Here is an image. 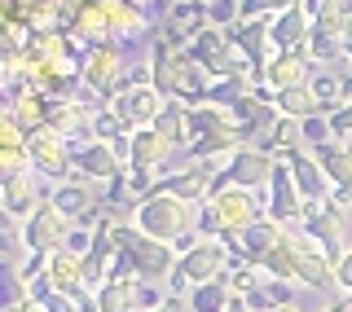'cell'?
Masks as SVG:
<instances>
[{"label": "cell", "instance_id": "6da1fadb", "mask_svg": "<svg viewBox=\"0 0 352 312\" xmlns=\"http://www.w3.org/2000/svg\"><path fill=\"white\" fill-rule=\"evenodd\" d=\"M150 84L168 102H185V106H203L207 93H212V75L190 58V49H176L168 40H154L150 49Z\"/></svg>", "mask_w": 352, "mask_h": 312}, {"label": "cell", "instance_id": "7a4b0ae2", "mask_svg": "<svg viewBox=\"0 0 352 312\" xmlns=\"http://www.w3.org/2000/svg\"><path fill=\"white\" fill-rule=\"evenodd\" d=\"M264 216V189H216L198 207V238H229Z\"/></svg>", "mask_w": 352, "mask_h": 312}, {"label": "cell", "instance_id": "3957f363", "mask_svg": "<svg viewBox=\"0 0 352 312\" xmlns=\"http://www.w3.org/2000/svg\"><path fill=\"white\" fill-rule=\"evenodd\" d=\"M132 225L141 233H150V238L176 247V242H185V238L198 233V207L185 203V198H176V194H150L132 211Z\"/></svg>", "mask_w": 352, "mask_h": 312}, {"label": "cell", "instance_id": "277c9868", "mask_svg": "<svg viewBox=\"0 0 352 312\" xmlns=\"http://www.w3.org/2000/svg\"><path fill=\"white\" fill-rule=\"evenodd\" d=\"M229 269H234V260H229L225 242H220V238H198L194 247L181 255L176 273L168 277V295L181 299V295H190L194 286H207V282H220V277H229Z\"/></svg>", "mask_w": 352, "mask_h": 312}, {"label": "cell", "instance_id": "5b68a950", "mask_svg": "<svg viewBox=\"0 0 352 312\" xmlns=\"http://www.w3.org/2000/svg\"><path fill=\"white\" fill-rule=\"evenodd\" d=\"M119 260H124L132 269V277H141V282H168L176 273V264H181L172 242L150 238V233H141L137 225L119 229Z\"/></svg>", "mask_w": 352, "mask_h": 312}, {"label": "cell", "instance_id": "8992f818", "mask_svg": "<svg viewBox=\"0 0 352 312\" xmlns=\"http://www.w3.org/2000/svg\"><path fill=\"white\" fill-rule=\"evenodd\" d=\"M31 172L44 176V181H53V185H62V181H71L75 176V141H66L62 132H53L49 124L31 132Z\"/></svg>", "mask_w": 352, "mask_h": 312}, {"label": "cell", "instance_id": "52a82bcc", "mask_svg": "<svg viewBox=\"0 0 352 312\" xmlns=\"http://www.w3.org/2000/svg\"><path fill=\"white\" fill-rule=\"evenodd\" d=\"M71 229H75V220H66L62 211L53 207L49 198H44V203L18 225V238H22V247H27V251L53 255V251H66V242H71Z\"/></svg>", "mask_w": 352, "mask_h": 312}, {"label": "cell", "instance_id": "ba28073f", "mask_svg": "<svg viewBox=\"0 0 352 312\" xmlns=\"http://www.w3.org/2000/svg\"><path fill=\"white\" fill-rule=\"evenodd\" d=\"M124 75H128V58H124V44H119V40L88 49L84 62H80L84 88H88V93H97L102 102H110V97H115V88H119V80H124Z\"/></svg>", "mask_w": 352, "mask_h": 312}, {"label": "cell", "instance_id": "9c48e42d", "mask_svg": "<svg viewBox=\"0 0 352 312\" xmlns=\"http://www.w3.org/2000/svg\"><path fill=\"white\" fill-rule=\"evenodd\" d=\"M172 295H163L154 282H141V277H119V282H106L102 291L93 295L97 312H154L163 308Z\"/></svg>", "mask_w": 352, "mask_h": 312}, {"label": "cell", "instance_id": "30bf717a", "mask_svg": "<svg viewBox=\"0 0 352 312\" xmlns=\"http://www.w3.org/2000/svg\"><path fill=\"white\" fill-rule=\"evenodd\" d=\"M273 172H278V159L260 146H242L234 159L225 163V172L216 176V189H269ZM212 189V194H216Z\"/></svg>", "mask_w": 352, "mask_h": 312}, {"label": "cell", "instance_id": "8fae6325", "mask_svg": "<svg viewBox=\"0 0 352 312\" xmlns=\"http://www.w3.org/2000/svg\"><path fill=\"white\" fill-rule=\"evenodd\" d=\"M304 203H308V198L300 194V185H295L291 167L278 163V172H273L269 189H264V216L278 220L282 229H300V220H304Z\"/></svg>", "mask_w": 352, "mask_h": 312}, {"label": "cell", "instance_id": "7c38bea8", "mask_svg": "<svg viewBox=\"0 0 352 312\" xmlns=\"http://www.w3.org/2000/svg\"><path fill=\"white\" fill-rule=\"evenodd\" d=\"M207 5L203 0H168V9L159 14V40L176 44V49H190L198 31H207Z\"/></svg>", "mask_w": 352, "mask_h": 312}, {"label": "cell", "instance_id": "4fadbf2b", "mask_svg": "<svg viewBox=\"0 0 352 312\" xmlns=\"http://www.w3.org/2000/svg\"><path fill=\"white\" fill-rule=\"evenodd\" d=\"M110 102H115V110H119V119H124L128 132H141V128H154V119L163 115L168 97H163L154 84H128V88H119Z\"/></svg>", "mask_w": 352, "mask_h": 312}, {"label": "cell", "instance_id": "5bb4252c", "mask_svg": "<svg viewBox=\"0 0 352 312\" xmlns=\"http://www.w3.org/2000/svg\"><path fill=\"white\" fill-rule=\"evenodd\" d=\"M102 198H106V189H97L93 181H84V176H71V181H62V185H53L49 189V203L62 211L66 220H75V225H97V207H102Z\"/></svg>", "mask_w": 352, "mask_h": 312}, {"label": "cell", "instance_id": "9a60e30c", "mask_svg": "<svg viewBox=\"0 0 352 312\" xmlns=\"http://www.w3.org/2000/svg\"><path fill=\"white\" fill-rule=\"evenodd\" d=\"M176 154H181V150H176L159 128H141V132H132L128 167H132V172H146V176H163L172 167Z\"/></svg>", "mask_w": 352, "mask_h": 312}, {"label": "cell", "instance_id": "2e32d148", "mask_svg": "<svg viewBox=\"0 0 352 312\" xmlns=\"http://www.w3.org/2000/svg\"><path fill=\"white\" fill-rule=\"evenodd\" d=\"M273 159L291 167V176H295V185H300V194H304V198H330V194H335V185H330L326 167L317 163V154L308 150V146H291V150H278Z\"/></svg>", "mask_w": 352, "mask_h": 312}, {"label": "cell", "instance_id": "e0dca14e", "mask_svg": "<svg viewBox=\"0 0 352 312\" xmlns=\"http://www.w3.org/2000/svg\"><path fill=\"white\" fill-rule=\"evenodd\" d=\"M124 167L128 163L110 150V141H84V146H75V176H84L93 185H110L115 176H124Z\"/></svg>", "mask_w": 352, "mask_h": 312}, {"label": "cell", "instance_id": "ac0fdd59", "mask_svg": "<svg viewBox=\"0 0 352 312\" xmlns=\"http://www.w3.org/2000/svg\"><path fill=\"white\" fill-rule=\"evenodd\" d=\"M317 80V62L308 49H286V53H273L269 62V88H278V93H286V88H308Z\"/></svg>", "mask_w": 352, "mask_h": 312}, {"label": "cell", "instance_id": "d6986e66", "mask_svg": "<svg viewBox=\"0 0 352 312\" xmlns=\"http://www.w3.org/2000/svg\"><path fill=\"white\" fill-rule=\"evenodd\" d=\"M0 198H5V211L22 225V220H27L31 211H36L44 198H49V189H40V185H36V172L27 167V172L5 176V194H0Z\"/></svg>", "mask_w": 352, "mask_h": 312}, {"label": "cell", "instance_id": "ffe728a7", "mask_svg": "<svg viewBox=\"0 0 352 312\" xmlns=\"http://www.w3.org/2000/svg\"><path fill=\"white\" fill-rule=\"evenodd\" d=\"M308 36H313V18L304 9H286V14L269 18V40L273 49L286 53V49H308Z\"/></svg>", "mask_w": 352, "mask_h": 312}, {"label": "cell", "instance_id": "44dd1931", "mask_svg": "<svg viewBox=\"0 0 352 312\" xmlns=\"http://www.w3.org/2000/svg\"><path fill=\"white\" fill-rule=\"evenodd\" d=\"M317 163L326 167L330 185L339 189V194H352V137L348 141H326V146H317Z\"/></svg>", "mask_w": 352, "mask_h": 312}, {"label": "cell", "instance_id": "7402d4cb", "mask_svg": "<svg viewBox=\"0 0 352 312\" xmlns=\"http://www.w3.org/2000/svg\"><path fill=\"white\" fill-rule=\"evenodd\" d=\"M154 128H159L176 150H190V106H185V102H168L163 115L154 119Z\"/></svg>", "mask_w": 352, "mask_h": 312}, {"label": "cell", "instance_id": "603a6c76", "mask_svg": "<svg viewBox=\"0 0 352 312\" xmlns=\"http://www.w3.org/2000/svg\"><path fill=\"white\" fill-rule=\"evenodd\" d=\"M185 304H190V312H229V304H234L229 277H220V282H207V286H194V291L185 295Z\"/></svg>", "mask_w": 352, "mask_h": 312}, {"label": "cell", "instance_id": "cb8c5ba5", "mask_svg": "<svg viewBox=\"0 0 352 312\" xmlns=\"http://www.w3.org/2000/svg\"><path fill=\"white\" fill-rule=\"evenodd\" d=\"M278 110H282V119L304 124V119H317V115H322V102H317L313 84H308V88H286V93H278Z\"/></svg>", "mask_w": 352, "mask_h": 312}, {"label": "cell", "instance_id": "d4e9b609", "mask_svg": "<svg viewBox=\"0 0 352 312\" xmlns=\"http://www.w3.org/2000/svg\"><path fill=\"white\" fill-rule=\"evenodd\" d=\"M313 93H317V102H322V115H335V110L348 102V80L335 75V71H322L313 80Z\"/></svg>", "mask_w": 352, "mask_h": 312}, {"label": "cell", "instance_id": "484cf974", "mask_svg": "<svg viewBox=\"0 0 352 312\" xmlns=\"http://www.w3.org/2000/svg\"><path fill=\"white\" fill-rule=\"evenodd\" d=\"M269 282H273V277H269V269H264V264H242V269L229 273V291H234L238 299H247V295L264 291Z\"/></svg>", "mask_w": 352, "mask_h": 312}, {"label": "cell", "instance_id": "4316f807", "mask_svg": "<svg viewBox=\"0 0 352 312\" xmlns=\"http://www.w3.org/2000/svg\"><path fill=\"white\" fill-rule=\"evenodd\" d=\"M300 137H304V146H308V150H317V146H326V141H335V128H330V115L304 119V124H300Z\"/></svg>", "mask_w": 352, "mask_h": 312}, {"label": "cell", "instance_id": "83f0119b", "mask_svg": "<svg viewBox=\"0 0 352 312\" xmlns=\"http://www.w3.org/2000/svg\"><path fill=\"white\" fill-rule=\"evenodd\" d=\"M335 286H339V291H344V295L352 299V247H348V251L335 260Z\"/></svg>", "mask_w": 352, "mask_h": 312}, {"label": "cell", "instance_id": "f1b7e54d", "mask_svg": "<svg viewBox=\"0 0 352 312\" xmlns=\"http://www.w3.org/2000/svg\"><path fill=\"white\" fill-rule=\"evenodd\" d=\"M66 251H75V255H88V251H93V225H84V220H80V225L71 229V242H66Z\"/></svg>", "mask_w": 352, "mask_h": 312}, {"label": "cell", "instance_id": "f546056e", "mask_svg": "<svg viewBox=\"0 0 352 312\" xmlns=\"http://www.w3.org/2000/svg\"><path fill=\"white\" fill-rule=\"evenodd\" d=\"M330 128H335V141H348L352 137V102L339 106L335 115H330Z\"/></svg>", "mask_w": 352, "mask_h": 312}, {"label": "cell", "instance_id": "4dcf8cb0", "mask_svg": "<svg viewBox=\"0 0 352 312\" xmlns=\"http://www.w3.org/2000/svg\"><path fill=\"white\" fill-rule=\"evenodd\" d=\"M5 312H44V304L40 299H18V304H9Z\"/></svg>", "mask_w": 352, "mask_h": 312}, {"label": "cell", "instance_id": "1f68e13d", "mask_svg": "<svg viewBox=\"0 0 352 312\" xmlns=\"http://www.w3.org/2000/svg\"><path fill=\"white\" fill-rule=\"evenodd\" d=\"M185 308H190V304H181V299H168V304L154 308V312H185Z\"/></svg>", "mask_w": 352, "mask_h": 312}, {"label": "cell", "instance_id": "d6a6232c", "mask_svg": "<svg viewBox=\"0 0 352 312\" xmlns=\"http://www.w3.org/2000/svg\"><path fill=\"white\" fill-rule=\"evenodd\" d=\"M229 312H256V308H251L247 299H238V295H234V304H229Z\"/></svg>", "mask_w": 352, "mask_h": 312}, {"label": "cell", "instance_id": "836d02e7", "mask_svg": "<svg viewBox=\"0 0 352 312\" xmlns=\"http://www.w3.org/2000/svg\"><path fill=\"white\" fill-rule=\"evenodd\" d=\"M326 312H352V299H339V304H330Z\"/></svg>", "mask_w": 352, "mask_h": 312}, {"label": "cell", "instance_id": "e575fe53", "mask_svg": "<svg viewBox=\"0 0 352 312\" xmlns=\"http://www.w3.org/2000/svg\"><path fill=\"white\" fill-rule=\"evenodd\" d=\"M273 312H304V308H300V299H291V304H282V308H273Z\"/></svg>", "mask_w": 352, "mask_h": 312}, {"label": "cell", "instance_id": "d590c367", "mask_svg": "<svg viewBox=\"0 0 352 312\" xmlns=\"http://www.w3.org/2000/svg\"><path fill=\"white\" fill-rule=\"evenodd\" d=\"M344 62H352V40H348V58H344Z\"/></svg>", "mask_w": 352, "mask_h": 312}, {"label": "cell", "instance_id": "8d00e7d4", "mask_svg": "<svg viewBox=\"0 0 352 312\" xmlns=\"http://www.w3.org/2000/svg\"><path fill=\"white\" fill-rule=\"evenodd\" d=\"M348 211H352V194H348Z\"/></svg>", "mask_w": 352, "mask_h": 312}, {"label": "cell", "instance_id": "74e56055", "mask_svg": "<svg viewBox=\"0 0 352 312\" xmlns=\"http://www.w3.org/2000/svg\"><path fill=\"white\" fill-rule=\"evenodd\" d=\"M203 5H212V0H203Z\"/></svg>", "mask_w": 352, "mask_h": 312}]
</instances>
